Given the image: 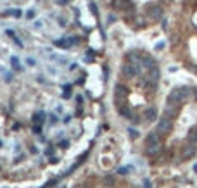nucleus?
Masks as SVG:
<instances>
[{
	"label": "nucleus",
	"mask_w": 197,
	"mask_h": 188,
	"mask_svg": "<svg viewBox=\"0 0 197 188\" xmlns=\"http://www.w3.org/2000/svg\"><path fill=\"white\" fill-rule=\"evenodd\" d=\"M0 147H3V142H2V140H0Z\"/></svg>",
	"instance_id": "38"
},
{
	"label": "nucleus",
	"mask_w": 197,
	"mask_h": 188,
	"mask_svg": "<svg viewBox=\"0 0 197 188\" xmlns=\"http://www.w3.org/2000/svg\"><path fill=\"white\" fill-rule=\"evenodd\" d=\"M33 133H35V135H40V133H42V124H38V126H33Z\"/></svg>",
	"instance_id": "20"
},
{
	"label": "nucleus",
	"mask_w": 197,
	"mask_h": 188,
	"mask_svg": "<svg viewBox=\"0 0 197 188\" xmlns=\"http://www.w3.org/2000/svg\"><path fill=\"white\" fill-rule=\"evenodd\" d=\"M26 62H28V66H35V60H33V59H28Z\"/></svg>",
	"instance_id": "34"
},
{
	"label": "nucleus",
	"mask_w": 197,
	"mask_h": 188,
	"mask_svg": "<svg viewBox=\"0 0 197 188\" xmlns=\"http://www.w3.org/2000/svg\"><path fill=\"white\" fill-rule=\"evenodd\" d=\"M142 66L145 69H152V67H156V60L149 55H142Z\"/></svg>",
	"instance_id": "10"
},
{
	"label": "nucleus",
	"mask_w": 197,
	"mask_h": 188,
	"mask_svg": "<svg viewBox=\"0 0 197 188\" xmlns=\"http://www.w3.org/2000/svg\"><path fill=\"white\" fill-rule=\"evenodd\" d=\"M183 100H185V97H183V93H182V88H175V90H171L170 95H168V102L182 104Z\"/></svg>",
	"instance_id": "3"
},
{
	"label": "nucleus",
	"mask_w": 197,
	"mask_h": 188,
	"mask_svg": "<svg viewBox=\"0 0 197 188\" xmlns=\"http://www.w3.org/2000/svg\"><path fill=\"white\" fill-rule=\"evenodd\" d=\"M114 92H116V97H119V95H126V88L121 86V85H116V86H114Z\"/></svg>",
	"instance_id": "15"
},
{
	"label": "nucleus",
	"mask_w": 197,
	"mask_h": 188,
	"mask_svg": "<svg viewBox=\"0 0 197 188\" xmlns=\"http://www.w3.org/2000/svg\"><path fill=\"white\" fill-rule=\"evenodd\" d=\"M59 147H61V149H67V147H69V140H62V142L59 143Z\"/></svg>",
	"instance_id": "21"
},
{
	"label": "nucleus",
	"mask_w": 197,
	"mask_h": 188,
	"mask_svg": "<svg viewBox=\"0 0 197 188\" xmlns=\"http://www.w3.org/2000/svg\"><path fill=\"white\" fill-rule=\"evenodd\" d=\"M10 62H12V67H14L16 71L21 69V66H19V59H17V57H10Z\"/></svg>",
	"instance_id": "17"
},
{
	"label": "nucleus",
	"mask_w": 197,
	"mask_h": 188,
	"mask_svg": "<svg viewBox=\"0 0 197 188\" xmlns=\"http://www.w3.org/2000/svg\"><path fill=\"white\" fill-rule=\"evenodd\" d=\"M112 7L118 10H132L133 9V0H112Z\"/></svg>",
	"instance_id": "5"
},
{
	"label": "nucleus",
	"mask_w": 197,
	"mask_h": 188,
	"mask_svg": "<svg viewBox=\"0 0 197 188\" xmlns=\"http://www.w3.org/2000/svg\"><path fill=\"white\" fill-rule=\"evenodd\" d=\"M48 162H50V164H57V162H59V159H57V157H54V155H50Z\"/></svg>",
	"instance_id": "24"
},
{
	"label": "nucleus",
	"mask_w": 197,
	"mask_h": 188,
	"mask_svg": "<svg viewBox=\"0 0 197 188\" xmlns=\"http://www.w3.org/2000/svg\"><path fill=\"white\" fill-rule=\"evenodd\" d=\"M161 143V138H159V133L157 131H151L145 138V145L147 147H154V145H159Z\"/></svg>",
	"instance_id": "6"
},
{
	"label": "nucleus",
	"mask_w": 197,
	"mask_h": 188,
	"mask_svg": "<svg viewBox=\"0 0 197 188\" xmlns=\"http://www.w3.org/2000/svg\"><path fill=\"white\" fill-rule=\"evenodd\" d=\"M57 121H59V119H57V116H55V114H50V123H52V124H55Z\"/></svg>",
	"instance_id": "23"
},
{
	"label": "nucleus",
	"mask_w": 197,
	"mask_h": 188,
	"mask_svg": "<svg viewBox=\"0 0 197 188\" xmlns=\"http://www.w3.org/2000/svg\"><path fill=\"white\" fill-rule=\"evenodd\" d=\"M144 188H152V185H151L149 180H144Z\"/></svg>",
	"instance_id": "28"
},
{
	"label": "nucleus",
	"mask_w": 197,
	"mask_h": 188,
	"mask_svg": "<svg viewBox=\"0 0 197 188\" xmlns=\"http://www.w3.org/2000/svg\"><path fill=\"white\" fill-rule=\"evenodd\" d=\"M33 16H35V10H28V12H26V17H28V19H31Z\"/></svg>",
	"instance_id": "30"
},
{
	"label": "nucleus",
	"mask_w": 197,
	"mask_h": 188,
	"mask_svg": "<svg viewBox=\"0 0 197 188\" xmlns=\"http://www.w3.org/2000/svg\"><path fill=\"white\" fill-rule=\"evenodd\" d=\"M119 114H121L123 117L130 119V121H138V119H137V116H135L130 109H126V107H119Z\"/></svg>",
	"instance_id": "11"
},
{
	"label": "nucleus",
	"mask_w": 197,
	"mask_h": 188,
	"mask_svg": "<svg viewBox=\"0 0 197 188\" xmlns=\"http://www.w3.org/2000/svg\"><path fill=\"white\" fill-rule=\"evenodd\" d=\"M194 95H196V100H197V90H196V92H194Z\"/></svg>",
	"instance_id": "39"
},
{
	"label": "nucleus",
	"mask_w": 197,
	"mask_h": 188,
	"mask_svg": "<svg viewBox=\"0 0 197 188\" xmlns=\"http://www.w3.org/2000/svg\"><path fill=\"white\" fill-rule=\"evenodd\" d=\"M171 128H173L171 117H168V116H163V117L157 121V128H156V131H157L159 135H166V133H170V131H171Z\"/></svg>",
	"instance_id": "2"
},
{
	"label": "nucleus",
	"mask_w": 197,
	"mask_h": 188,
	"mask_svg": "<svg viewBox=\"0 0 197 188\" xmlns=\"http://www.w3.org/2000/svg\"><path fill=\"white\" fill-rule=\"evenodd\" d=\"M144 119H145V121H156V119H157V111H156L154 107L145 109V112H144Z\"/></svg>",
	"instance_id": "9"
},
{
	"label": "nucleus",
	"mask_w": 197,
	"mask_h": 188,
	"mask_svg": "<svg viewBox=\"0 0 197 188\" xmlns=\"http://www.w3.org/2000/svg\"><path fill=\"white\" fill-rule=\"evenodd\" d=\"M90 9H92V12H93L95 16L99 14V12H97V5H95V3H90Z\"/></svg>",
	"instance_id": "26"
},
{
	"label": "nucleus",
	"mask_w": 197,
	"mask_h": 188,
	"mask_svg": "<svg viewBox=\"0 0 197 188\" xmlns=\"http://www.w3.org/2000/svg\"><path fill=\"white\" fill-rule=\"evenodd\" d=\"M128 171H130V168H119L118 169V174H126Z\"/></svg>",
	"instance_id": "22"
},
{
	"label": "nucleus",
	"mask_w": 197,
	"mask_h": 188,
	"mask_svg": "<svg viewBox=\"0 0 197 188\" xmlns=\"http://www.w3.org/2000/svg\"><path fill=\"white\" fill-rule=\"evenodd\" d=\"M147 16L152 19V21H159L163 17V7L161 5H152L147 9Z\"/></svg>",
	"instance_id": "4"
},
{
	"label": "nucleus",
	"mask_w": 197,
	"mask_h": 188,
	"mask_svg": "<svg viewBox=\"0 0 197 188\" xmlns=\"http://www.w3.org/2000/svg\"><path fill=\"white\" fill-rule=\"evenodd\" d=\"M121 73H123V76H125V78L133 79L135 76H138V74L142 73V66L133 64V62H128V64H125V66L121 67Z\"/></svg>",
	"instance_id": "1"
},
{
	"label": "nucleus",
	"mask_w": 197,
	"mask_h": 188,
	"mask_svg": "<svg viewBox=\"0 0 197 188\" xmlns=\"http://www.w3.org/2000/svg\"><path fill=\"white\" fill-rule=\"evenodd\" d=\"M163 47H164V43H157V45H156V48H157V50H161Z\"/></svg>",
	"instance_id": "35"
},
{
	"label": "nucleus",
	"mask_w": 197,
	"mask_h": 188,
	"mask_svg": "<svg viewBox=\"0 0 197 188\" xmlns=\"http://www.w3.org/2000/svg\"><path fill=\"white\" fill-rule=\"evenodd\" d=\"M177 114H178V104H173V102H168V105L164 107V116H168V117H177Z\"/></svg>",
	"instance_id": "7"
},
{
	"label": "nucleus",
	"mask_w": 197,
	"mask_h": 188,
	"mask_svg": "<svg viewBox=\"0 0 197 188\" xmlns=\"http://www.w3.org/2000/svg\"><path fill=\"white\" fill-rule=\"evenodd\" d=\"M161 150H163L161 143H159V145H154V147H147V155L156 157V155H159V154H161Z\"/></svg>",
	"instance_id": "12"
},
{
	"label": "nucleus",
	"mask_w": 197,
	"mask_h": 188,
	"mask_svg": "<svg viewBox=\"0 0 197 188\" xmlns=\"http://www.w3.org/2000/svg\"><path fill=\"white\" fill-rule=\"evenodd\" d=\"M196 145L190 142V145H187V147H183V150H182V159L183 161H187V159H190V157H194L196 155Z\"/></svg>",
	"instance_id": "8"
},
{
	"label": "nucleus",
	"mask_w": 197,
	"mask_h": 188,
	"mask_svg": "<svg viewBox=\"0 0 197 188\" xmlns=\"http://www.w3.org/2000/svg\"><path fill=\"white\" fill-rule=\"evenodd\" d=\"M71 0H55V3L57 5H66V3H69Z\"/></svg>",
	"instance_id": "25"
},
{
	"label": "nucleus",
	"mask_w": 197,
	"mask_h": 188,
	"mask_svg": "<svg viewBox=\"0 0 197 188\" xmlns=\"http://www.w3.org/2000/svg\"><path fill=\"white\" fill-rule=\"evenodd\" d=\"M61 188H64V187H61Z\"/></svg>",
	"instance_id": "40"
},
{
	"label": "nucleus",
	"mask_w": 197,
	"mask_h": 188,
	"mask_svg": "<svg viewBox=\"0 0 197 188\" xmlns=\"http://www.w3.org/2000/svg\"><path fill=\"white\" fill-rule=\"evenodd\" d=\"M104 183H106L107 187H114V183H116V181H114V178H112V176H106V178H104Z\"/></svg>",
	"instance_id": "18"
},
{
	"label": "nucleus",
	"mask_w": 197,
	"mask_h": 188,
	"mask_svg": "<svg viewBox=\"0 0 197 188\" xmlns=\"http://www.w3.org/2000/svg\"><path fill=\"white\" fill-rule=\"evenodd\" d=\"M189 140H190L192 143H196V142H197V128L190 130V133H189Z\"/></svg>",
	"instance_id": "16"
},
{
	"label": "nucleus",
	"mask_w": 197,
	"mask_h": 188,
	"mask_svg": "<svg viewBox=\"0 0 197 188\" xmlns=\"http://www.w3.org/2000/svg\"><path fill=\"white\" fill-rule=\"evenodd\" d=\"M29 152H31V154H36L38 150H36V147H31V149H29Z\"/></svg>",
	"instance_id": "36"
},
{
	"label": "nucleus",
	"mask_w": 197,
	"mask_h": 188,
	"mask_svg": "<svg viewBox=\"0 0 197 188\" xmlns=\"http://www.w3.org/2000/svg\"><path fill=\"white\" fill-rule=\"evenodd\" d=\"M43 117H45V112H36V114H33V123L35 124H42Z\"/></svg>",
	"instance_id": "14"
},
{
	"label": "nucleus",
	"mask_w": 197,
	"mask_h": 188,
	"mask_svg": "<svg viewBox=\"0 0 197 188\" xmlns=\"http://www.w3.org/2000/svg\"><path fill=\"white\" fill-rule=\"evenodd\" d=\"M52 154H54V149H50V147L45 149V155H52Z\"/></svg>",
	"instance_id": "31"
},
{
	"label": "nucleus",
	"mask_w": 197,
	"mask_h": 188,
	"mask_svg": "<svg viewBox=\"0 0 197 188\" xmlns=\"http://www.w3.org/2000/svg\"><path fill=\"white\" fill-rule=\"evenodd\" d=\"M76 102H78V105H81V104H83V97L78 95V97H76Z\"/></svg>",
	"instance_id": "32"
},
{
	"label": "nucleus",
	"mask_w": 197,
	"mask_h": 188,
	"mask_svg": "<svg viewBox=\"0 0 197 188\" xmlns=\"http://www.w3.org/2000/svg\"><path fill=\"white\" fill-rule=\"evenodd\" d=\"M128 133H130V138H138V131H137V130L128 128Z\"/></svg>",
	"instance_id": "19"
},
{
	"label": "nucleus",
	"mask_w": 197,
	"mask_h": 188,
	"mask_svg": "<svg viewBox=\"0 0 197 188\" xmlns=\"http://www.w3.org/2000/svg\"><path fill=\"white\" fill-rule=\"evenodd\" d=\"M194 171H196V173H197V164H196V166H194Z\"/></svg>",
	"instance_id": "37"
},
{
	"label": "nucleus",
	"mask_w": 197,
	"mask_h": 188,
	"mask_svg": "<svg viewBox=\"0 0 197 188\" xmlns=\"http://www.w3.org/2000/svg\"><path fill=\"white\" fill-rule=\"evenodd\" d=\"M5 35H7V36H10V38H14V36H16V33H14L12 29H7V31H5Z\"/></svg>",
	"instance_id": "27"
},
{
	"label": "nucleus",
	"mask_w": 197,
	"mask_h": 188,
	"mask_svg": "<svg viewBox=\"0 0 197 188\" xmlns=\"http://www.w3.org/2000/svg\"><path fill=\"white\" fill-rule=\"evenodd\" d=\"M71 119H73V117H71V116H66V117H64V119H62V121H64V123H66V124H67V123H71Z\"/></svg>",
	"instance_id": "33"
},
{
	"label": "nucleus",
	"mask_w": 197,
	"mask_h": 188,
	"mask_svg": "<svg viewBox=\"0 0 197 188\" xmlns=\"http://www.w3.org/2000/svg\"><path fill=\"white\" fill-rule=\"evenodd\" d=\"M71 95H73L71 93V85H64L62 86V98L67 100V98H71Z\"/></svg>",
	"instance_id": "13"
},
{
	"label": "nucleus",
	"mask_w": 197,
	"mask_h": 188,
	"mask_svg": "<svg viewBox=\"0 0 197 188\" xmlns=\"http://www.w3.org/2000/svg\"><path fill=\"white\" fill-rule=\"evenodd\" d=\"M10 14H12L14 17H21V10H12Z\"/></svg>",
	"instance_id": "29"
}]
</instances>
